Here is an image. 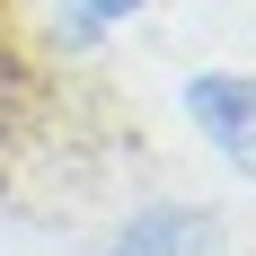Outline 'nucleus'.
<instances>
[{"instance_id":"obj_1","label":"nucleus","mask_w":256,"mask_h":256,"mask_svg":"<svg viewBox=\"0 0 256 256\" xmlns=\"http://www.w3.org/2000/svg\"><path fill=\"white\" fill-rule=\"evenodd\" d=\"M186 115L204 124V142H221L230 168H248V177H256V80H238V71L194 80V88H186Z\"/></svg>"},{"instance_id":"obj_2","label":"nucleus","mask_w":256,"mask_h":256,"mask_svg":"<svg viewBox=\"0 0 256 256\" xmlns=\"http://www.w3.org/2000/svg\"><path fill=\"white\" fill-rule=\"evenodd\" d=\"M115 256H212V221L194 204H150V212H132Z\"/></svg>"},{"instance_id":"obj_3","label":"nucleus","mask_w":256,"mask_h":256,"mask_svg":"<svg viewBox=\"0 0 256 256\" xmlns=\"http://www.w3.org/2000/svg\"><path fill=\"white\" fill-rule=\"evenodd\" d=\"M132 9H142V0H80V36H98L106 18H132Z\"/></svg>"}]
</instances>
